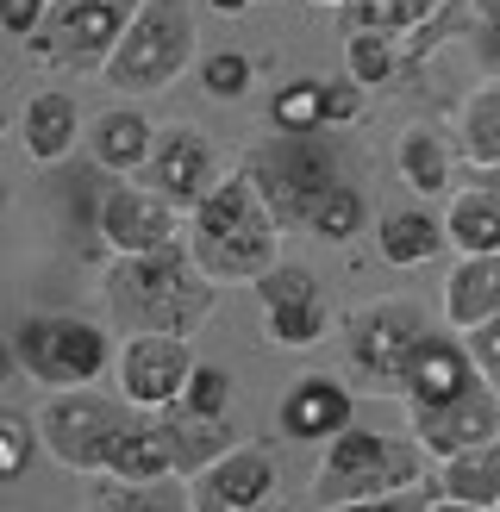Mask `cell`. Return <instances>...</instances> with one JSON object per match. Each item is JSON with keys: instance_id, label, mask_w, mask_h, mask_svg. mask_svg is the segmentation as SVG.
I'll return each instance as SVG.
<instances>
[{"instance_id": "obj_1", "label": "cell", "mask_w": 500, "mask_h": 512, "mask_svg": "<svg viewBox=\"0 0 500 512\" xmlns=\"http://www.w3.org/2000/svg\"><path fill=\"white\" fill-rule=\"evenodd\" d=\"M100 294H107V325L125 331V338H144V331L188 338V331L213 319L219 281L182 244V250H150V256H113L107 275H100Z\"/></svg>"}, {"instance_id": "obj_2", "label": "cell", "mask_w": 500, "mask_h": 512, "mask_svg": "<svg viewBox=\"0 0 500 512\" xmlns=\"http://www.w3.org/2000/svg\"><path fill=\"white\" fill-rule=\"evenodd\" d=\"M188 256L219 288H257L282 263V219L250 182V169H225V182L188 213Z\"/></svg>"}, {"instance_id": "obj_3", "label": "cell", "mask_w": 500, "mask_h": 512, "mask_svg": "<svg viewBox=\"0 0 500 512\" xmlns=\"http://www.w3.org/2000/svg\"><path fill=\"white\" fill-rule=\"evenodd\" d=\"M425 338H432V319H425V306L413 294H382V300L350 306V319H344L350 388L407 400V375H413V356L425 350Z\"/></svg>"}, {"instance_id": "obj_4", "label": "cell", "mask_w": 500, "mask_h": 512, "mask_svg": "<svg viewBox=\"0 0 500 512\" xmlns=\"http://www.w3.org/2000/svg\"><path fill=\"white\" fill-rule=\"evenodd\" d=\"M400 488H425V450L413 438H388V431L350 425L319 456L313 506L338 512L350 500H375V494H400Z\"/></svg>"}, {"instance_id": "obj_5", "label": "cell", "mask_w": 500, "mask_h": 512, "mask_svg": "<svg viewBox=\"0 0 500 512\" xmlns=\"http://www.w3.org/2000/svg\"><path fill=\"white\" fill-rule=\"evenodd\" d=\"M13 363L32 381H44V394L94 388L119 363V338L113 325H94L82 313H25L13 325Z\"/></svg>"}, {"instance_id": "obj_6", "label": "cell", "mask_w": 500, "mask_h": 512, "mask_svg": "<svg viewBox=\"0 0 500 512\" xmlns=\"http://www.w3.org/2000/svg\"><path fill=\"white\" fill-rule=\"evenodd\" d=\"M244 169H250V182L263 188V200L275 207L282 225H307V213L319 200L338 182H350L332 125H319V132H275L269 144H257L244 157Z\"/></svg>"}, {"instance_id": "obj_7", "label": "cell", "mask_w": 500, "mask_h": 512, "mask_svg": "<svg viewBox=\"0 0 500 512\" xmlns=\"http://www.w3.org/2000/svg\"><path fill=\"white\" fill-rule=\"evenodd\" d=\"M132 425H138V406L107 388H63V394H44V406H38L44 450L75 475H107L113 450L125 444Z\"/></svg>"}, {"instance_id": "obj_8", "label": "cell", "mask_w": 500, "mask_h": 512, "mask_svg": "<svg viewBox=\"0 0 500 512\" xmlns=\"http://www.w3.org/2000/svg\"><path fill=\"white\" fill-rule=\"evenodd\" d=\"M194 63V13L188 0H144L132 32L119 38L113 63L100 69V82L119 94H163L169 82H182Z\"/></svg>"}, {"instance_id": "obj_9", "label": "cell", "mask_w": 500, "mask_h": 512, "mask_svg": "<svg viewBox=\"0 0 500 512\" xmlns=\"http://www.w3.org/2000/svg\"><path fill=\"white\" fill-rule=\"evenodd\" d=\"M138 7L144 0H50V19L38 38H25V50L44 69H107Z\"/></svg>"}, {"instance_id": "obj_10", "label": "cell", "mask_w": 500, "mask_h": 512, "mask_svg": "<svg viewBox=\"0 0 500 512\" xmlns=\"http://www.w3.org/2000/svg\"><path fill=\"white\" fill-rule=\"evenodd\" d=\"M94 232L113 256H150V250H182L188 213L163 200L150 182H107L94 207Z\"/></svg>"}, {"instance_id": "obj_11", "label": "cell", "mask_w": 500, "mask_h": 512, "mask_svg": "<svg viewBox=\"0 0 500 512\" xmlns=\"http://www.w3.org/2000/svg\"><path fill=\"white\" fill-rule=\"evenodd\" d=\"M194 350L188 338H163V331H144V338H125L119 344V394L138 406V413H169L175 400L188 394V381H194Z\"/></svg>"}, {"instance_id": "obj_12", "label": "cell", "mask_w": 500, "mask_h": 512, "mask_svg": "<svg viewBox=\"0 0 500 512\" xmlns=\"http://www.w3.org/2000/svg\"><path fill=\"white\" fill-rule=\"evenodd\" d=\"M257 300H263V331L269 344L282 350H307L332 331V313H325V294H319V275L300 269V263H275L257 281Z\"/></svg>"}, {"instance_id": "obj_13", "label": "cell", "mask_w": 500, "mask_h": 512, "mask_svg": "<svg viewBox=\"0 0 500 512\" xmlns=\"http://www.w3.org/2000/svg\"><path fill=\"white\" fill-rule=\"evenodd\" d=\"M144 182L163 200H175L182 213H194L200 200L225 182V169H219V150H213L207 132H194V125H163L157 150H150V163H144Z\"/></svg>"}, {"instance_id": "obj_14", "label": "cell", "mask_w": 500, "mask_h": 512, "mask_svg": "<svg viewBox=\"0 0 500 512\" xmlns=\"http://www.w3.org/2000/svg\"><path fill=\"white\" fill-rule=\"evenodd\" d=\"M407 438L432 456V463H450L463 450H482L500 438V394L475 388L450 406H407Z\"/></svg>"}, {"instance_id": "obj_15", "label": "cell", "mask_w": 500, "mask_h": 512, "mask_svg": "<svg viewBox=\"0 0 500 512\" xmlns=\"http://www.w3.org/2000/svg\"><path fill=\"white\" fill-rule=\"evenodd\" d=\"M194 506L200 512H275L282 500V469L263 444H238L232 456H219L213 469H200L194 481Z\"/></svg>"}, {"instance_id": "obj_16", "label": "cell", "mask_w": 500, "mask_h": 512, "mask_svg": "<svg viewBox=\"0 0 500 512\" xmlns=\"http://www.w3.org/2000/svg\"><path fill=\"white\" fill-rule=\"evenodd\" d=\"M475 388H488L482 369H475V350L463 331H432L425 350L413 356V375H407V406H450Z\"/></svg>"}, {"instance_id": "obj_17", "label": "cell", "mask_w": 500, "mask_h": 512, "mask_svg": "<svg viewBox=\"0 0 500 512\" xmlns=\"http://www.w3.org/2000/svg\"><path fill=\"white\" fill-rule=\"evenodd\" d=\"M275 425L294 444H332L338 431H350V388L338 375H300L275 406Z\"/></svg>"}, {"instance_id": "obj_18", "label": "cell", "mask_w": 500, "mask_h": 512, "mask_svg": "<svg viewBox=\"0 0 500 512\" xmlns=\"http://www.w3.org/2000/svg\"><path fill=\"white\" fill-rule=\"evenodd\" d=\"M19 144H25V157L44 163V169L63 163L75 144H88V119L75 107V94L69 88H38L19 107Z\"/></svg>"}, {"instance_id": "obj_19", "label": "cell", "mask_w": 500, "mask_h": 512, "mask_svg": "<svg viewBox=\"0 0 500 512\" xmlns=\"http://www.w3.org/2000/svg\"><path fill=\"white\" fill-rule=\"evenodd\" d=\"M157 132H163V125H150V113L107 107V113L88 119V157L107 175H138L150 163V150H157Z\"/></svg>"}, {"instance_id": "obj_20", "label": "cell", "mask_w": 500, "mask_h": 512, "mask_svg": "<svg viewBox=\"0 0 500 512\" xmlns=\"http://www.w3.org/2000/svg\"><path fill=\"white\" fill-rule=\"evenodd\" d=\"M488 319H500V256H457L444 275V325L469 338Z\"/></svg>"}, {"instance_id": "obj_21", "label": "cell", "mask_w": 500, "mask_h": 512, "mask_svg": "<svg viewBox=\"0 0 500 512\" xmlns=\"http://www.w3.org/2000/svg\"><path fill=\"white\" fill-rule=\"evenodd\" d=\"M113 481H138V488H150V481H188L182 475V456H175V431L163 413H138V425L125 431V444L113 450Z\"/></svg>"}, {"instance_id": "obj_22", "label": "cell", "mask_w": 500, "mask_h": 512, "mask_svg": "<svg viewBox=\"0 0 500 512\" xmlns=\"http://www.w3.org/2000/svg\"><path fill=\"white\" fill-rule=\"evenodd\" d=\"M444 244H450L444 219L425 213V207H407V213H382V219H375V250H382L394 269L432 263V256H444Z\"/></svg>"}, {"instance_id": "obj_23", "label": "cell", "mask_w": 500, "mask_h": 512, "mask_svg": "<svg viewBox=\"0 0 500 512\" xmlns=\"http://www.w3.org/2000/svg\"><path fill=\"white\" fill-rule=\"evenodd\" d=\"M444 232L457 256H500V188H457Z\"/></svg>"}, {"instance_id": "obj_24", "label": "cell", "mask_w": 500, "mask_h": 512, "mask_svg": "<svg viewBox=\"0 0 500 512\" xmlns=\"http://www.w3.org/2000/svg\"><path fill=\"white\" fill-rule=\"evenodd\" d=\"M163 419H169V431H175V456H182V475H188V481L244 444L238 431H232V419H207V413H188V406H169Z\"/></svg>"}, {"instance_id": "obj_25", "label": "cell", "mask_w": 500, "mask_h": 512, "mask_svg": "<svg viewBox=\"0 0 500 512\" xmlns=\"http://www.w3.org/2000/svg\"><path fill=\"white\" fill-rule=\"evenodd\" d=\"M432 494H444V500H469V506H494V512H500V438L482 444V450L450 456V463H438Z\"/></svg>"}, {"instance_id": "obj_26", "label": "cell", "mask_w": 500, "mask_h": 512, "mask_svg": "<svg viewBox=\"0 0 500 512\" xmlns=\"http://www.w3.org/2000/svg\"><path fill=\"white\" fill-rule=\"evenodd\" d=\"M88 512H200L194 506V488L188 481H113V475H94L88 488Z\"/></svg>"}, {"instance_id": "obj_27", "label": "cell", "mask_w": 500, "mask_h": 512, "mask_svg": "<svg viewBox=\"0 0 500 512\" xmlns=\"http://www.w3.org/2000/svg\"><path fill=\"white\" fill-rule=\"evenodd\" d=\"M457 157L475 169H500V82H482L457 113Z\"/></svg>"}, {"instance_id": "obj_28", "label": "cell", "mask_w": 500, "mask_h": 512, "mask_svg": "<svg viewBox=\"0 0 500 512\" xmlns=\"http://www.w3.org/2000/svg\"><path fill=\"white\" fill-rule=\"evenodd\" d=\"M444 7H450V0H350V7H344V32H388L394 44H407Z\"/></svg>"}, {"instance_id": "obj_29", "label": "cell", "mask_w": 500, "mask_h": 512, "mask_svg": "<svg viewBox=\"0 0 500 512\" xmlns=\"http://www.w3.org/2000/svg\"><path fill=\"white\" fill-rule=\"evenodd\" d=\"M394 163H400V182H413L419 194H444L450 169H457V150H450L432 125H407L400 144H394Z\"/></svg>"}, {"instance_id": "obj_30", "label": "cell", "mask_w": 500, "mask_h": 512, "mask_svg": "<svg viewBox=\"0 0 500 512\" xmlns=\"http://www.w3.org/2000/svg\"><path fill=\"white\" fill-rule=\"evenodd\" d=\"M307 232L325 238V244H350L357 232H369V194H363L357 182H338V188L307 213Z\"/></svg>"}, {"instance_id": "obj_31", "label": "cell", "mask_w": 500, "mask_h": 512, "mask_svg": "<svg viewBox=\"0 0 500 512\" xmlns=\"http://www.w3.org/2000/svg\"><path fill=\"white\" fill-rule=\"evenodd\" d=\"M400 63H407V57H400V44L388 32H344V75H350V82L382 88V82H394Z\"/></svg>"}, {"instance_id": "obj_32", "label": "cell", "mask_w": 500, "mask_h": 512, "mask_svg": "<svg viewBox=\"0 0 500 512\" xmlns=\"http://www.w3.org/2000/svg\"><path fill=\"white\" fill-rule=\"evenodd\" d=\"M269 125L275 132H319L325 125V82H282L269 94Z\"/></svg>"}, {"instance_id": "obj_33", "label": "cell", "mask_w": 500, "mask_h": 512, "mask_svg": "<svg viewBox=\"0 0 500 512\" xmlns=\"http://www.w3.org/2000/svg\"><path fill=\"white\" fill-rule=\"evenodd\" d=\"M38 419H25V413H13V406H7V413H0V475H7V481H19L25 469H32V456H38Z\"/></svg>"}, {"instance_id": "obj_34", "label": "cell", "mask_w": 500, "mask_h": 512, "mask_svg": "<svg viewBox=\"0 0 500 512\" xmlns=\"http://www.w3.org/2000/svg\"><path fill=\"white\" fill-rule=\"evenodd\" d=\"M250 57L244 50H213V57H200V88H207L213 100H244L250 94Z\"/></svg>"}, {"instance_id": "obj_35", "label": "cell", "mask_w": 500, "mask_h": 512, "mask_svg": "<svg viewBox=\"0 0 500 512\" xmlns=\"http://www.w3.org/2000/svg\"><path fill=\"white\" fill-rule=\"evenodd\" d=\"M175 406H188V413H207V419H225V413H232V375H225L219 363H200L194 381H188V394L175 400Z\"/></svg>"}, {"instance_id": "obj_36", "label": "cell", "mask_w": 500, "mask_h": 512, "mask_svg": "<svg viewBox=\"0 0 500 512\" xmlns=\"http://www.w3.org/2000/svg\"><path fill=\"white\" fill-rule=\"evenodd\" d=\"M363 107H369L363 82H350V75H344V82H325V125H332V132H338V125H357Z\"/></svg>"}, {"instance_id": "obj_37", "label": "cell", "mask_w": 500, "mask_h": 512, "mask_svg": "<svg viewBox=\"0 0 500 512\" xmlns=\"http://www.w3.org/2000/svg\"><path fill=\"white\" fill-rule=\"evenodd\" d=\"M438 494H425V488H400V494H375V500H350L338 512H432Z\"/></svg>"}, {"instance_id": "obj_38", "label": "cell", "mask_w": 500, "mask_h": 512, "mask_svg": "<svg viewBox=\"0 0 500 512\" xmlns=\"http://www.w3.org/2000/svg\"><path fill=\"white\" fill-rule=\"evenodd\" d=\"M469 350H475V369H482V381L500 394V319H488L482 331H469Z\"/></svg>"}, {"instance_id": "obj_39", "label": "cell", "mask_w": 500, "mask_h": 512, "mask_svg": "<svg viewBox=\"0 0 500 512\" xmlns=\"http://www.w3.org/2000/svg\"><path fill=\"white\" fill-rule=\"evenodd\" d=\"M0 19H7L13 38H38V25L50 19V0H0Z\"/></svg>"}, {"instance_id": "obj_40", "label": "cell", "mask_w": 500, "mask_h": 512, "mask_svg": "<svg viewBox=\"0 0 500 512\" xmlns=\"http://www.w3.org/2000/svg\"><path fill=\"white\" fill-rule=\"evenodd\" d=\"M482 63L500 69V25H482Z\"/></svg>"}, {"instance_id": "obj_41", "label": "cell", "mask_w": 500, "mask_h": 512, "mask_svg": "<svg viewBox=\"0 0 500 512\" xmlns=\"http://www.w3.org/2000/svg\"><path fill=\"white\" fill-rule=\"evenodd\" d=\"M469 13L482 19V25H500V0H469Z\"/></svg>"}, {"instance_id": "obj_42", "label": "cell", "mask_w": 500, "mask_h": 512, "mask_svg": "<svg viewBox=\"0 0 500 512\" xmlns=\"http://www.w3.org/2000/svg\"><path fill=\"white\" fill-rule=\"evenodd\" d=\"M432 512H494V506H469V500H444V494H438Z\"/></svg>"}, {"instance_id": "obj_43", "label": "cell", "mask_w": 500, "mask_h": 512, "mask_svg": "<svg viewBox=\"0 0 500 512\" xmlns=\"http://www.w3.org/2000/svg\"><path fill=\"white\" fill-rule=\"evenodd\" d=\"M213 13H225V19H238V13H250V0H207Z\"/></svg>"}, {"instance_id": "obj_44", "label": "cell", "mask_w": 500, "mask_h": 512, "mask_svg": "<svg viewBox=\"0 0 500 512\" xmlns=\"http://www.w3.org/2000/svg\"><path fill=\"white\" fill-rule=\"evenodd\" d=\"M313 7H350V0H313Z\"/></svg>"}]
</instances>
